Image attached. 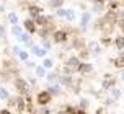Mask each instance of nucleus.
<instances>
[{
  "instance_id": "f257e3e1",
  "label": "nucleus",
  "mask_w": 124,
  "mask_h": 114,
  "mask_svg": "<svg viewBox=\"0 0 124 114\" xmlns=\"http://www.w3.org/2000/svg\"><path fill=\"white\" fill-rule=\"evenodd\" d=\"M13 83H15V88H16V91H18L21 96H26L30 95V83L26 82L25 78H15L13 80Z\"/></svg>"
},
{
  "instance_id": "f03ea898",
  "label": "nucleus",
  "mask_w": 124,
  "mask_h": 114,
  "mask_svg": "<svg viewBox=\"0 0 124 114\" xmlns=\"http://www.w3.org/2000/svg\"><path fill=\"white\" fill-rule=\"evenodd\" d=\"M52 41L56 44H65L69 41V31L67 29H54V33H52Z\"/></svg>"
},
{
  "instance_id": "7ed1b4c3",
  "label": "nucleus",
  "mask_w": 124,
  "mask_h": 114,
  "mask_svg": "<svg viewBox=\"0 0 124 114\" xmlns=\"http://www.w3.org/2000/svg\"><path fill=\"white\" fill-rule=\"evenodd\" d=\"M82 60L78 59V56H70L65 60V65H67V69L70 70V73H74V72H78V67H80Z\"/></svg>"
},
{
  "instance_id": "20e7f679",
  "label": "nucleus",
  "mask_w": 124,
  "mask_h": 114,
  "mask_svg": "<svg viewBox=\"0 0 124 114\" xmlns=\"http://www.w3.org/2000/svg\"><path fill=\"white\" fill-rule=\"evenodd\" d=\"M36 100H38V103H39L41 106H46V104H49V103H51L52 95H51L47 90H46V91H39V93H38V96H36Z\"/></svg>"
},
{
  "instance_id": "39448f33",
  "label": "nucleus",
  "mask_w": 124,
  "mask_h": 114,
  "mask_svg": "<svg viewBox=\"0 0 124 114\" xmlns=\"http://www.w3.org/2000/svg\"><path fill=\"white\" fill-rule=\"evenodd\" d=\"M23 28H25V31H28L30 34L38 33V25L34 23V20H33V18H26L25 21H23Z\"/></svg>"
},
{
  "instance_id": "423d86ee",
  "label": "nucleus",
  "mask_w": 124,
  "mask_h": 114,
  "mask_svg": "<svg viewBox=\"0 0 124 114\" xmlns=\"http://www.w3.org/2000/svg\"><path fill=\"white\" fill-rule=\"evenodd\" d=\"M90 21H92V12L85 10V12L82 13V16H80V28H82V31H85V29L88 28Z\"/></svg>"
},
{
  "instance_id": "0eeeda50",
  "label": "nucleus",
  "mask_w": 124,
  "mask_h": 114,
  "mask_svg": "<svg viewBox=\"0 0 124 114\" xmlns=\"http://www.w3.org/2000/svg\"><path fill=\"white\" fill-rule=\"evenodd\" d=\"M70 47H72V49H75V51H80V49H83V47H87V44H85V39L82 38V36H77V34H75V38L72 39V44H70Z\"/></svg>"
},
{
  "instance_id": "6e6552de",
  "label": "nucleus",
  "mask_w": 124,
  "mask_h": 114,
  "mask_svg": "<svg viewBox=\"0 0 124 114\" xmlns=\"http://www.w3.org/2000/svg\"><path fill=\"white\" fill-rule=\"evenodd\" d=\"M59 83H61L62 86H65V88H70L72 83H74L72 73H62V75H59Z\"/></svg>"
},
{
  "instance_id": "1a4fd4ad",
  "label": "nucleus",
  "mask_w": 124,
  "mask_h": 114,
  "mask_svg": "<svg viewBox=\"0 0 124 114\" xmlns=\"http://www.w3.org/2000/svg\"><path fill=\"white\" fill-rule=\"evenodd\" d=\"M41 13H43V8L39 5H36V3H30V5H28V15H30L33 20L36 18V16H39Z\"/></svg>"
},
{
  "instance_id": "9d476101",
  "label": "nucleus",
  "mask_w": 124,
  "mask_h": 114,
  "mask_svg": "<svg viewBox=\"0 0 124 114\" xmlns=\"http://www.w3.org/2000/svg\"><path fill=\"white\" fill-rule=\"evenodd\" d=\"M3 69L12 72V73H16L18 72V65H16V62L13 59H7V60H3Z\"/></svg>"
},
{
  "instance_id": "9b49d317",
  "label": "nucleus",
  "mask_w": 124,
  "mask_h": 114,
  "mask_svg": "<svg viewBox=\"0 0 124 114\" xmlns=\"http://www.w3.org/2000/svg\"><path fill=\"white\" fill-rule=\"evenodd\" d=\"M31 52H33L36 57H41V59H44V57H46V54H47V51L44 49L43 46H38V44H33V46H31Z\"/></svg>"
},
{
  "instance_id": "f8f14e48",
  "label": "nucleus",
  "mask_w": 124,
  "mask_h": 114,
  "mask_svg": "<svg viewBox=\"0 0 124 114\" xmlns=\"http://www.w3.org/2000/svg\"><path fill=\"white\" fill-rule=\"evenodd\" d=\"M18 41H20V43H23L26 47H31V46H33V41H31V34H30L28 31H23V33H21V34L18 36Z\"/></svg>"
},
{
  "instance_id": "ddd939ff",
  "label": "nucleus",
  "mask_w": 124,
  "mask_h": 114,
  "mask_svg": "<svg viewBox=\"0 0 124 114\" xmlns=\"http://www.w3.org/2000/svg\"><path fill=\"white\" fill-rule=\"evenodd\" d=\"M87 47H88V51H90L92 56H100V54H101V47L98 46L96 41H90V43L87 44Z\"/></svg>"
},
{
  "instance_id": "4468645a",
  "label": "nucleus",
  "mask_w": 124,
  "mask_h": 114,
  "mask_svg": "<svg viewBox=\"0 0 124 114\" xmlns=\"http://www.w3.org/2000/svg\"><path fill=\"white\" fill-rule=\"evenodd\" d=\"M78 72H80V73H83V75L92 73V72H93V65L90 62H82L80 67H78Z\"/></svg>"
},
{
  "instance_id": "2eb2a0df",
  "label": "nucleus",
  "mask_w": 124,
  "mask_h": 114,
  "mask_svg": "<svg viewBox=\"0 0 124 114\" xmlns=\"http://www.w3.org/2000/svg\"><path fill=\"white\" fill-rule=\"evenodd\" d=\"M15 106H16V111H18V113H23V111L26 109L25 96H18V98H16V103H15Z\"/></svg>"
},
{
  "instance_id": "dca6fc26",
  "label": "nucleus",
  "mask_w": 124,
  "mask_h": 114,
  "mask_svg": "<svg viewBox=\"0 0 124 114\" xmlns=\"http://www.w3.org/2000/svg\"><path fill=\"white\" fill-rule=\"evenodd\" d=\"M34 73H36L38 78H44L47 72H46V67H44V65H36V67H34Z\"/></svg>"
},
{
  "instance_id": "f3484780",
  "label": "nucleus",
  "mask_w": 124,
  "mask_h": 114,
  "mask_svg": "<svg viewBox=\"0 0 124 114\" xmlns=\"http://www.w3.org/2000/svg\"><path fill=\"white\" fill-rule=\"evenodd\" d=\"M113 44H114V47H116V49L123 51V49H124V36L121 34V36H118V38H114Z\"/></svg>"
},
{
  "instance_id": "a211bd4d",
  "label": "nucleus",
  "mask_w": 124,
  "mask_h": 114,
  "mask_svg": "<svg viewBox=\"0 0 124 114\" xmlns=\"http://www.w3.org/2000/svg\"><path fill=\"white\" fill-rule=\"evenodd\" d=\"M113 64H114L116 69H123L124 70V54H119V56L113 60Z\"/></svg>"
},
{
  "instance_id": "6ab92c4d",
  "label": "nucleus",
  "mask_w": 124,
  "mask_h": 114,
  "mask_svg": "<svg viewBox=\"0 0 124 114\" xmlns=\"http://www.w3.org/2000/svg\"><path fill=\"white\" fill-rule=\"evenodd\" d=\"M23 31H25V28H21L20 25H12V29H10V33H12L15 38H18V36H20Z\"/></svg>"
},
{
  "instance_id": "aec40b11",
  "label": "nucleus",
  "mask_w": 124,
  "mask_h": 114,
  "mask_svg": "<svg viewBox=\"0 0 124 114\" xmlns=\"http://www.w3.org/2000/svg\"><path fill=\"white\" fill-rule=\"evenodd\" d=\"M92 13L103 15V13H105V5H103V3H93V7H92Z\"/></svg>"
},
{
  "instance_id": "412c9836",
  "label": "nucleus",
  "mask_w": 124,
  "mask_h": 114,
  "mask_svg": "<svg viewBox=\"0 0 124 114\" xmlns=\"http://www.w3.org/2000/svg\"><path fill=\"white\" fill-rule=\"evenodd\" d=\"M88 57H92V54H90V51H88V47H83V49L78 51V59H80V60H87Z\"/></svg>"
},
{
  "instance_id": "4be33fe9",
  "label": "nucleus",
  "mask_w": 124,
  "mask_h": 114,
  "mask_svg": "<svg viewBox=\"0 0 124 114\" xmlns=\"http://www.w3.org/2000/svg\"><path fill=\"white\" fill-rule=\"evenodd\" d=\"M47 91H49L52 96H59V95H61V88H59V85H57V83H52L49 88H47Z\"/></svg>"
},
{
  "instance_id": "5701e85b",
  "label": "nucleus",
  "mask_w": 124,
  "mask_h": 114,
  "mask_svg": "<svg viewBox=\"0 0 124 114\" xmlns=\"http://www.w3.org/2000/svg\"><path fill=\"white\" fill-rule=\"evenodd\" d=\"M46 78H47V82L52 85V83H57L59 75H57V72H51V73H46Z\"/></svg>"
},
{
  "instance_id": "b1692460",
  "label": "nucleus",
  "mask_w": 124,
  "mask_h": 114,
  "mask_svg": "<svg viewBox=\"0 0 124 114\" xmlns=\"http://www.w3.org/2000/svg\"><path fill=\"white\" fill-rule=\"evenodd\" d=\"M65 20L67 21H74L75 20V10L74 8H65Z\"/></svg>"
},
{
  "instance_id": "393cba45",
  "label": "nucleus",
  "mask_w": 124,
  "mask_h": 114,
  "mask_svg": "<svg viewBox=\"0 0 124 114\" xmlns=\"http://www.w3.org/2000/svg\"><path fill=\"white\" fill-rule=\"evenodd\" d=\"M100 44L103 46V47H108V46H111L113 44V41L109 36H101V39H100Z\"/></svg>"
},
{
  "instance_id": "a878e982",
  "label": "nucleus",
  "mask_w": 124,
  "mask_h": 114,
  "mask_svg": "<svg viewBox=\"0 0 124 114\" xmlns=\"http://www.w3.org/2000/svg\"><path fill=\"white\" fill-rule=\"evenodd\" d=\"M62 3H64V0H49V7H51V8H54V10L61 8Z\"/></svg>"
},
{
  "instance_id": "bb28decb",
  "label": "nucleus",
  "mask_w": 124,
  "mask_h": 114,
  "mask_svg": "<svg viewBox=\"0 0 124 114\" xmlns=\"http://www.w3.org/2000/svg\"><path fill=\"white\" fill-rule=\"evenodd\" d=\"M18 59H20V60H23V62H26V60L30 59V52H28V51H23V49H21V51L18 52Z\"/></svg>"
},
{
  "instance_id": "cd10ccee",
  "label": "nucleus",
  "mask_w": 124,
  "mask_h": 114,
  "mask_svg": "<svg viewBox=\"0 0 124 114\" xmlns=\"http://www.w3.org/2000/svg\"><path fill=\"white\" fill-rule=\"evenodd\" d=\"M43 65L46 67V69H52V67H54V60H52L51 57H44V60H43Z\"/></svg>"
},
{
  "instance_id": "c85d7f7f",
  "label": "nucleus",
  "mask_w": 124,
  "mask_h": 114,
  "mask_svg": "<svg viewBox=\"0 0 124 114\" xmlns=\"http://www.w3.org/2000/svg\"><path fill=\"white\" fill-rule=\"evenodd\" d=\"M121 95H123V91H121V90L114 88V86L111 88V96H113V100H119V98H121Z\"/></svg>"
},
{
  "instance_id": "c756f323",
  "label": "nucleus",
  "mask_w": 124,
  "mask_h": 114,
  "mask_svg": "<svg viewBox=\"0 0 124 114\" xmlns=\"http://www.w3.org/2000/svg\"><path fill=\"white\" fill-rule=\"evenodd\" d=\"M8 21L12 23V25H18V15L16 13H8Z\"/></svg>"
},
{
  "instance_id": "7c9ffc66",
  "label": "nucleus",
  "mask_w": 124,
  "mask_h": 114,
  "mask_svg": "<svg viewBox=\"0 0 124 114\" xmlns=\"http://www.w3.org/2000/svg\"><path fill=\"white\" fill-rule=\"evenodd\" d=\"M56 16H57V18H65V8H62V7H61V8H57V10H56Z\"/></svg>"
},
{
  "instance_id": "2f4dec72",
  "label": "nucleus",
  "mask_w": 124,
  "mask_h": 114,
  "mask_svg": "<svg viewBox=\"0 0 124 114\" xmlns=\"http://www.w3.org/2000/svg\"><path fill=\"white\" fill-rule=\"evenodd\" d=\"M0 100H8V91L5 88H0Z\"/></svg>"
},
{
  "instance_id": "473e14b6",
  "label": "nucleus",
  "mask_w": 124,
  "mask_h": 114,
  "mask_svg": "<svg viewBox=\"0 0 124 114\" xmlns=\"http://www.w3.org/2000/svg\"><path fill=\"white\" fill-rule=\"evenodd\" d=\"M118 28L121 29V34L124 36V18H119L118 20Z\"/></svg>"
},
{
  "instance_id": "72a5a7b5",
  "label": "nucleus",
  "mask_w": 124,
  "mask_h": 114,
  "mask_svg": "<svg viewBox=\"0 0 124 114\" xmlns=\"http://www.w3.org/2000/svg\"><path fill=\"white\" fill-rule=\"evenodd\" d=\"M88 104H90V103H88V100H80V109H85V111H87Z\"/></svg>"
},
{
  "instance_id": "f704fd0d",
  "label": "nucleus",
  "mask_w": 124,
  "mask_h": 114,
  "mask_svg": "<svg viewBox=\"0 0 124 114\" xmlns=\"http://www.w3.org/2000/svg\"><path fill=\"white\" fill-rule=\"evenodd\" d=\"M77 113V109L74 108V106H67V108H65V114H75Z\"/></svg>"
},
{
  "instance_id": "c9c22d12",
  "label": "nucleus",
  "mask_w": 124,
  "mask_h": 114,
  "mask_svg": "<svg viewBox=\"0 0 124 114\" xmlns=\"http://www.w3.org/2000/svg\"><path fill=\"white\" fill-rule=\"evenodd\" d=\"M41 46H43L46 51H49V49H51V43L47 41V39H43V44H41Z\"/></svg>"
},
{
  "instance_id": "e433bc0d",
  "label": "nucleus",
  "mask_w": 124,
  "mask_h": 114,
  "mask_svg": "<svg viewBox=\"0 0 124 114\" xmlns=\"http://www.w3.org/2000/svg\"><path fill=\"white\" fill-rule=\"evenodd\" d=\"M20 51H21V49H20L18 46H13V47H12V54H13V56H18Z\"/></svg>"
},
{
  "instance_id": "4c0bfd02",
  "label": "nucleus",
  "mask_w": 124,
  "mask_h": 114,
  "mask_svg": "<svg viewBox=\"0 0 124 114\" xmlns=\"http://www.w3.org/2000/svg\"><path fill=\"white\" fill-rule=\"evenodd\" d=\"M0 38H5V26L0 25Z\"/></svg>"
},
{
  "instance_id": "58836bf2",
  "label": "nucleus",
  "mask_w": 124,
  "mask_h": 114,
  "mask_svg": "<svg viewBox=\"0 0 124 114\" xmlns=\"http://www.w3.org/2000/svg\"><path fill=\"white\" fill-rule=\"evenodd\" d=\"M39 114H49V109L47 108H41L39 109Z\"/></svg>"
},
{
  "instance_id": "ea45409f",
  "label": "nucleus",
  "mask_w": 124,
  "mask_h": 114,
  "mask_svg": "<svg viewBox=\"0 0 124 114\" xmlns=\"http://www.w3.org/2000/svg\"><path fill=\"white\" fill-rule=\"evenodd\" d=\"M96 114H106V108H100L98 111H96Z\"/></svg>"
},
{
  "instance_id": "a19ab883",
  "label": "nucleus",
  "mask_w": 124,
  "mask_h": 114,
  "mask_svg": "<svg viewBox=\"0 0 124 114\" xmlns=\"http://www.w3.org/2000/svg\"><path fill=\"white\" fill-rule=\"evenodd\" d=\"M0 114H12V113H10L8 109H2V111H0Z\"/></svg>"
},
{
  "instance_id": "79ce46f5",
  "label": "nucleus",
  "mask_w": 124,
  "mask_h": 114,
  "mask_svg": "<svg viewBox=\"0 0 124 114\" xmlns=\"http://www.w3.org/2000/svg\"><path fill=\"white\" fill-rule=\"evenodd\" d=\"M119 5H121V7H124V0H119Z\"/></svg>"
},
{
  "instance_id": "37998d69",
  "label": "nucleus",
  "mask_w": 124,
  "mask_h": 114,
  "mask_svg": "<svg viewBox=\"0 0 124 114\" xmlns=\"http://www.w3.org/2000/svg\"><path fill=\"white\" fill-rule=\"evenodd\" d=\"M2 12H5V8H3V7L0 5V13H2Z\"/></svg>"
},
{
  "instance_id": "c03bdc74",
  "label": "nucleus",
  "mask_w": 124,
  "mask_h": 114,
  "mask_svg": "<svg viewBox=\"0 0 124 114\" xmlns=\"http://www.w3.org/2000/svg\"><path fill=\"white\" fill-rule=\"evenodd\" d=\"M121 80H123V82H124V72H123V73H121Z\"/></svg>"
},
{
  "instance_id": "a18cd8bd",
  "label": "nucleus",
  "mask_w": 124,
  "mask_h": 114,
  "mask_svg": "<svg viewBox=\"0 0 124 114\" xmlns=\"http://www.w3.org/2000/svg\"><path fill=\"white\" fill-rule=\"evenodd\" d=\"M30 114H34V113H30Z\"/></svg>"
}]
</instances>
